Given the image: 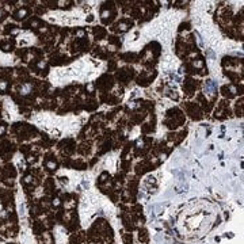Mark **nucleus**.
<instances>
[{"label":"nucleus","instance_id":"f257e3e1","mask_svg":"<svg viewBox=\"0 0 244 244\" xmlns=\"http://www.w3.org/2000/svg\"><path fill=\"white\" fill-rule=\"evenodd\" d=\"M27 14H29V11H27L26 8H20V10L16 11V14H15V18H16V19H23V18H26Z\"/></svg>","mask_w":244,"mask_h":244},{"label":"nucleus","instance_id":"f03ea898","mask_svg":"<svg viewBox=\"0 0 244 244\" xmlns=\"http://www.w3.org/2000/svg\"><path fill=\"white\" fill-rule=\"evenodd\" d=\"M45 165H46V168L50 169V171H53V169L57 168V163H56L54 160H48V162L45 163Z\"/></svg>","mask_w":244,"mask_h":244},{"label":"nucleus","instance_id":"7ed1b4c3","mask_svg":"<svg viewBox=\"0 0 244 244\" xmlns=\"http://www.w3.org/2000/svg\"><path fill=\"white\" fill-rule=\"evenodd\" d=\"M11 49H12L11 44H4V45H1V50H3V52H10Z\"/></svg>","mask_w":244,"mask_h":244},{"label":"nucleus","instance_id":"20e7f679","mask_svg":"<svg viewBox=\"0 0 244 244\" xmlns=\"http://www.w3.org/2000/svg\"><path fill=\"white\" fill-rule=\"evenodd\" d=\"M60 199H58V198H54L53 199V202H52V205H53V206H58V205H60Z\"/></svg>","mask_w":244,"mask_h":244},{"label":"nucleus","instance_id":"39448f33","mask_svg":"<svg viewBox=\"0 0 244 244\" xmlns=\"http://www.w3.org/2000/svg\"><path fill=\"white\" fill-rule=\"evenodd\" d=\"M5 133V126L4 125H0V136Z\"/></svg>","mask_w":244,"mask_h":244},{"label":"nucleus","instance_id":"423d86ee","mask_svg":"<svg viewBox=\"0 0 244 244\" xmlns=\"http://www.w3.org/2000/svg\"><path fill=\"white\" fill-rule=\"evenodd\" d=\"M1 15H3V12H1V11H0V19H1Z\"/></svg>","mask_w":244,"mask_h":244}]
</instances>
